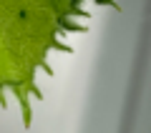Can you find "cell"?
<instances>
[{
	"label": "cell",
	"mask_w": 151,
	"mask_h": 133,
	"mask_svg": "<svg viewBox=\"0 0 151 133\" xmlns=\"http://www.w3.org/2000/svg\"><path fill=\"white\" fill-rule=\"evenodd\" d=\"M121 10L116 0H0V108L20 101L23 126H30V98L45 101L38 78H53V53L73 55L70 35L91 30L98 10Z\"/></svg>",
	"instance_id": "1"
}]
</instances>
